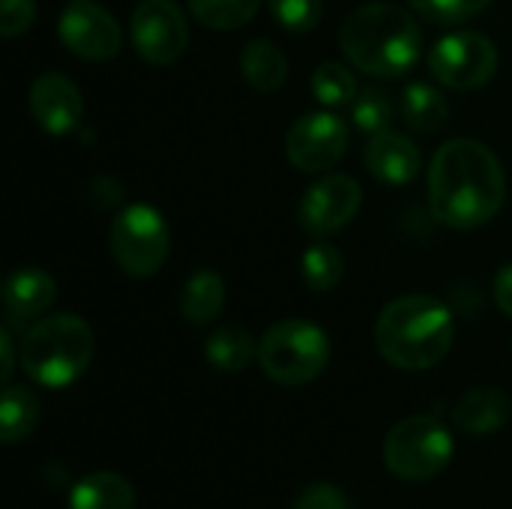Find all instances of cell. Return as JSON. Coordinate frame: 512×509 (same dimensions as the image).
Segmentation results:
<instances>
[{
    "mask_svg": "<svg viewBox=\"0 0 512 509\" xmlns=\"http://www.w3.org/2000/svg\"><path fill=\"white\" fill-rule=\"evenodd\" d=\"M504 198L507 177L486 144L474 138H453L438 147L429 171V204L441 225L474 231L498 216Z\"/></svg>",
    "mask_w": 512,
    "mask_h": 509,
    "instance_id": "1",
    "label": "cell"
},
{
    "mask_svg": "<svg viewBox=\"0 0 512 509\" xmlns=\"http://www.w3.org/2000/svg\"><path fill=\"white\" fill-rule=\"evenodd\" d=\"M339 45L360 72L375 78H402L420 60L423 33L408 9L375 0L357 6L342 21Z\"/></svg>",
    "mask_w": 512,
    "mask_h": 509,
    "instance_id": "2",
    "label": "cell"
},
{
    "mask_svg": "<svg viewBox=\"0 0 512 509\" xmlns=\"http://www.w3.org/2000/svg\"><path fill=\"white\" fill-rule=\"evenodd\" d=\"M456 342L453 312L429 294H408L384 306L375 324L378 354L405 372L438 366Z\"/></svg>",
    "mask_w": 512,
    "mask_h": 509,
    "instance_id": "3",
    "label": "cell"
},
{
    "mask_svg": "<svg viewBox=\"0 0 512 509\" xmlns=\"http://www.w3.org/2000/svg\"><path fill=\"white\" fill-rule=\"evenodd\" d=\"M96 339L84 318L60 312L36 321L21 339V366L27 378L48 390L75 384L93 363Z\"/></svg>",
    "mask_w": 512,
    "mask_h": 509,
    "instance_id": "4",
    "label": "cell"
},
{
    "mask_svg": "<svg viewBox=\"0 0 512 509\" xmlns=\"http://www.w3.org/2000/svg\"><path fill=\"white\" fill-rule=\"evenodd\" d=\"M258 363L282 387L312 384L330 363V336L303 318L279 321L258 342Z\"/></svg>",
    "mask_w": 512,
    "mask_h": 509,
    "instance_id": "5",
    "label": "cell"
},
{
    "mask_svg": "<svg viewBox=\"0 0 512 509\" xmlns=\"http://www.w3.org/2000/svg\"><path fill=\"white\" fill-rule=\"evenodd\" d=\"M453 435L432 414L399 420L384 438V465L405 483H426L447 471L453 462Z\"/></svg>",
    "mask_w": 512,
    "mask_h": 509,
    "instance_id": "6",
    "label": "cell"
},
{
    "mask_svg": "<svg viewBox=\"0 0 512 509\" xmlns=\"http://www.w3.org/2000/svg\"><path fill=\"white\" fill-rule=\"evenodd\" d=\"M111 255L126 276L147 279L162 270L171 252V231L150 204H129L111 222Z\"/></svg>",
    "mask_w": 512,
    "mask_h": 509,
    "instance_id": "7",
    "label": "cell"
},
{
    "mask_svg": "<svg viewBox=\"0 0 512 509\" xmlns=\"http://www.w3.org/2000/svg\"><path fill=\"white\" fill-rule=\"evenodd\" d=\"M429 69L444 87L477 90L492 81V75L498 69V48L483 33L459 30L432 45Z\"/></svg>",
    "mask_w": 512,
    "mask_h": 509,
    "instance_id": "8",
    "label": "cell"
},
{
    "mask_svg": "<svg viewBox=\"0 0 512 509\" xmlns=\"http://www.w3.org/2000/svg\"><path fill=\"white\" fill-rule=\"evenodd\" d=\"M132 42L141 60L168 66L189 45V21L174 0H141L132 12Z\"/></svg>",
    "mask_w": 512,
    "mask_h": 509,
    "instance_id": "9",
    "label": "cell"
},
{
    "mask_svg": "<svg viewBox=\"0 0 512 509\" xmlns=\"http://www.w3.org/2000/svg\"><path fill=\"white\" fill-rule=\"evenodd\" d=\"M345 150H348V126L330 111L303 114L285 135L288 162L309 174L333 168L345 156Z\"/></svg>",
    "mask_w": 512,
    "mask_h": 509,
    "instance_id": "10",
    "label": "cell"
},
{
    "mask_svg": "<svg viewBox=\"0 0 512 509\" xmlns=\"http://www.w3.org/2000/svg\"><path fill=\"white\" fill-rule=\"evenodd\" d=\"M57 33L75 57L90 63H105L120 51V27L114 15L96 0H69Z\"/></svg>",
    "mask_w": 512,
    "mask_h": 509,
    "instance_id": "11",
    "label": "cell"
},
{
    "mask_svg": "<svg viewBox=\"0 0 512 509\" xmlns=\"http://www.w3.org/2000/svg\"><path fill=\"white\" fill-rule=\"evenodd\" d=\"M360 201H363V192L354 177L327 174L306 189L303 204H300V225L315 237L336 234L357 216Z\"/></svg>",
    "mask_w": 512,
    "mask_h": 509,
    "instance_id": "12",
    "label": "cell"
},
{
    "mask_svg": "<svg viewBox=\"0 0 512 509\" xmlns=\"http://www.w3.org/2000/svg\"><path fill=\"white\" fill-rule=\"evenodd\" d=\"M30 111L42 132L69 135L84 117V99L72 78L63 72H45L30 84Z\"/></svg>",
    "mask_w": 512,
    "mask_h": 509,
    "instance_id": "13",
    "label": "cell"
},
{
    "mask_svg": "<svg viewBox=\"0 0 512 509\" xmlns=\"http://www.w3.org/2000/svg\"><path fill=\"white\" fill-rule=\"evenodd\" d=\"M363 159H366L369 174L375 180H381V183H390V186L411 183L420 174V165H423L420 147L408 135L390 132V129L369 138Z\"/></svg>",
    "mask_w": 512,
    "mask_h": 509,
    "instance_id": "14",
    "label": "cell"
},
{
    "mask_svg": "<svg viewBox=\"0 0 512 509\" xmlns=\"http://www.w3.org/2000/svg\"><path fill=\"white\" fill-rule=\"evenodd\" d=\"M510 396L498 387H474L453 408V420L468 435H492L510 423Z\"/></svg>",
    "mask_w": 512,
    "mask_h": 509,
    "instance_id": "15",
    "label": "cell"
},
{
    "mask_svg": "<svg viewBox=\"0 0 512 509\" xmlns=\"http://www.w3.org/2000/svg\"><path fill=\"white\" fill-rule=\"evenodd\" d=\"M54 297H57V285L39 267H21L3 285V306L9 312V318H15V321H30L36 315L48 312Z\"/></svg>",
    "mask_w": 512,
    "mask_h": 509,
    "instance_id": "16",
    "label": "cell"
},
{
    "mask_svg": "<svg viewBox=\"0 0 512 509\" xmlns=\"http://www.w3.org/2000/svg\"><path fill=\"white\" fill-rule=\"evenodd\" d=\"M135 489L114 471H90L69 489V509H132Z\"/></svg>",
    "mask_w": 512,
    "mask_h": 509,
    "instance_id": "17",
    "label": "cell"
},
{
    "mask_svg": "<svg viewBox=\"0 0 512 509\" xmlns=\"http://www.w3.org/2000/svg\"><path fill=\"white\" fill-rule=\"evenodd\" d=\"M240 72L255 90L273 93L288 78V57L282 54V48L276 42L252 39V42H246V48L240 54Z\"/></svg>",
    "mask_w": 512,
    "mask_h": 509,
    "instance_id": "18",
    "label": "cell"
},
{
    "mask_svg": "<svg viewBox=\"0 0 512 509\" xmlns=\"http://www.w3.org/2000/svg\"><path fill=\"white\" fill-rule=\"evenodd\" d=\"M39 399L33 390L27 387H3V399H0V441L3 444H18L24 438L33 435V429L39 426Z\"/></svg>",
    "mask_w": 512,
    "mask_h": 509,
    "instance_id": "19",
    "label": "cell"
},
{
    "mask_svg": "<svg viewBox=\"0 0 512 509\" xmlns=\"http://www.w3.org/2000/svg\"><path fill=\"white\" fill-rule=\"evenodd\" d=\"M225 306V282L219 273L213 270H198L186 288H183V297H180V312L189 324L201 327V324H210Z\"/></svg>",
    "mask_w": 512,
    "mask_h": 509,
    "instance_id": "20",
    "label": "cell"
},
{
    "mask_svg": "<svg viewBox=\"0 0 512 509\" xmlns=\"http://www.w3.org/2000/svg\"><path fill=\"white\" fill-rule=\"evenodd\" d=\"M204 357L219 372H243L258 357V345L243 327L228 324V327H219L216 333H210V339L204 345Z\"/></svg>",
    "mask_w": 512,
    "mask_h": 509,
    "instance_id": "21",
    "label": "cell"
},
{
    "mask_svg": "<svg viewBox=\"0 0 512 509\" xmlns=\"http://www.w3.org/2000/svg\"><path fill=\"white\" fill-rule=\"evenodd\" d=\"M402 114H405L411 129L432 135V132H441L447 126L450 105H447L441 90H435L432 84L414 81V84H408V90L402 96Z\"/></svg>",
    "mask_w": 512,
    "mask_h": 509,
    "instance_id": "22",
    "label": "cell"
},
{
    "mask_svg": "<svg viewBox=\"0 0 512 509\" xmlns=\"http://www.w3.org/2000/svg\"><path fill=\"white\" fill-rule=\"evenodd\" d=\"M186 3L192 18L210 30H237L249 24L261 6V0H186Z\"/></svg>",
    "mask_w": 512,
    "mask_h": 509,
    "instance_id": "23",
    "label": "cell"
},
{
    "mask_svg": "<svg viewBox=\"0 0 512 509\" xmlns=\"http://www.w3.org/2000/svg\"><path fill=\"white\" fill-rule=\"evenodd\" d=\"M312 93L318 96L321 105L336 108V105H351L360 90H357V78L348 66L327 60L312 75Z\"/></svg>",
    "mask_w": 512,
    "mask_h": 509,
    "instance_id": "24",
    "label": "cell"
},
{
    "mask_svg": "<svg viewBox=\"0 0 512 509\" xmlns=\"http://www.w3.org/2000/svg\"><path fill=\"white\" fill-rule=\"evenodd\" d=\"M345 261L330 243H312L303 255V279L312 291H333L342 282Z\"/></svg>",
    "mask_w": 512,
    "mask_h": 509,
    "instance_id": "25",
    "label": "cell"
},
{
    "mask_svg": "<svg viewBox=\"0 0 512 509\" xmlns=\"http://www.w3.org/2000/svg\"><path fill=\"white\" fill-rule=\"evenodd\" d=\"M351 117H354V126L360 132H369V135H378L390 126L393 120V105H390V96L381 93V90H360L357 99L351 102Z\"/></svg>",
    "mask_w": 512,
    "mask_h": 509,
    "instance_id": "26",
    "label": "cell"
},
{
    "mask_svg": "<svg viewBox=\"0 0 512 509\" xmlns=\"http://www.w3.org/2000/svg\"><path fill=\"white\" fill-rule=\"evenodd\" d=\"M414 12H420L432 24H462L483 12L492 0H408Z\"/></svg>",
    "mask_w": 512,
    "mask_h": 509,
    "instance_id": "27",
    "label": "cell"
},
{
    "mask_svg": "<svg viewBox=\"0 0 512 509\" xmlns=\"http://www.w3.org/2000/svg\"><path fill=\"white\" fill-rule=\"evenodd\" d=\"M270 12L291 33H309L321 24L324 0H270Z\"/></svg>",
    "mask_w": 512,
    "mask_h": 509,
    "instance_id": "28",
    "label": "cell"
},
{
    "mask_svg": "<svg viewBox=\"0 0 512 509\" xmlns=\"http://www.w3.org/2000/svg\"><path fill=\"white\" fill-rule=\"evenodd\" d=\"M36 18V0H0V33L6 39L30 30Z\"/></svg>",
    "mask_w": 512,
    "mask_h": 509,
    "instance_id": "29",
    "label": "cell"
},
{
    "mask_svg": "<svg viewBox=\"0 0 512 509\" xmlns=\"http://www.w3.org/2000/svg\"><path fill=\"white\" fill-rule=\"evenodd\" d=\"M294 509H351V501H348V495L339 486L315 483V486H306L297 495Z\"/></svg>",
    "mask_w": 512,
    "mask_h": 509,
    "instance_id": "30",
    "label": "cell"
},
{
    "mask_svg": "<svg viewBox=\"0 0 512 509\" xmlns=\"http://www.w3.org/2000/svg\"><path fill=\"white\" fill-rule=\"evenodd\" d=\"M495 303L512 318V264H504L495 276Z\"/></svg>",
    "mask_w": 512,
    "mask_h": 509,
    "instance_id": "31",
    "label": "cell"
},
{
    "mask_svg": "<svg viewBox=\"0 0 512 509\" xmlns=\"http://www.w3.org/2000/svg\"><path fill=\"white\" fill-rule=\"evenodd\" d=\"M0 354H3L0 381H3V387H9V381H12V372H15V342H12V333H9L6 327L0 330Z\"/></svg>",
    "mask_w": 512,
    "mask_h": 509,
    "instance_id": "32",
    "label": "cell"
}]
</instances>
